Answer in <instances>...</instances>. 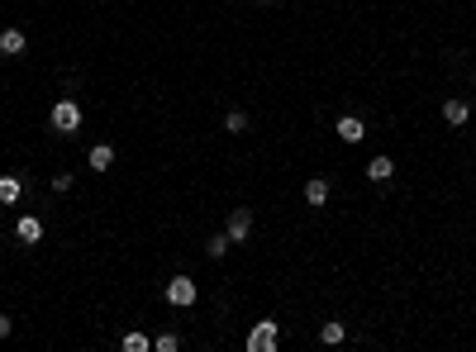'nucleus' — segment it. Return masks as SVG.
<instances>
[{"instance_id": "obj_1", "label": "nucleus", "mask_w": 476, "mask_h": 352, "mask_svg": "<svg viewBox=\"0 0 476 352\" xmlns=\"http://www.w3.org/2000/svg\"><path fill=\"white\" fill-rule=\"evenodd\" d=\"M48 124L58 128V133H77V128H81V105H77V100H58L53 114H48Z\"/></svg>"}, {"instance_id": "obj_2", "label": "nucleus", "mask_w": 476, "mask_h": 352, "mask_svg": "<svg viewBox=\"0 0 476 352\" xmlns=\"http://www.w3.org/2000/svg\"><path fill=\"white\" fill-rule=\"evenodd\" d=\"M162 295H167V304H176V309H186V304H195V295H200V286H195L190 276H172Z\"/></svg>"}, {"instance_id": "obj_3", "label": "nucleus", "mask_w": 476, "mask_h": 352, "mask_svg": "<svg viewBox=\"0 0 476 352\" xmlns=\"http://www.w3.org/2000/svg\"><path fill=\"white\" fill-rule=\"evenodd\" d=\"M276 338H281L276 319H262L253 334H248V352H271V348H276Z\"/></svg>"}, {"instance_id": "obj_4", "label": "nucleus", "mask_w": 476, "mask_h": 352, "mask_svg": "<svg viewBox=\"0 0 476 352\" xmlns=\"http://www.w3.org/2000/svg\"><path fill=\"white\" fill-rule=\"evenodd\" d=\"M224 233H229L234 243H248V233H253V209H248V205H238L234 214H229V224H224Z\"/></svg>"}, {"instance_id": "obj_5", "label": "nucleus", "mask_w": 476, "mask_h": 352, "mask_svg": "<svg viewBox=\"0 0 476 352\" xmlns=\"http://www.w3.org/2000/svg\"><path fill=\"white\" fill-rule=\"evenodd\" d=\"M333 133H338L343 143H362V138H367V124L357 119V114H343V119L333 124Z\"/></svg>"}, {"instance_id": "obj_6", "label": "nucleus", "mask_w": 476, "mask_h": 352, "mask_svg": "<svg viewBox=\"0 0 476 352\" xmlns=\"http://www.w3.org/2000/svg\"><path fill=\"white\" fill-rule=\"evenodd\" d=\"M329 191H333V186H329V181H324V176H310V181H305V205H329Z\"/></svg>"}, {"instance_id": "obj_7", "label": "nucleus", "mask_w": 476, "mask_h": 352, "mask_svg": "<svg viewBox=\"0 0 476 352\" xmlns=\"http://www.w3.org/2000/svg\"><path fill=\"white\" fill-rule=\"evenodd\" d=\"M15 238L24 243V248H29V243H38V238H43V224H38L33 214H24V219L15 224Z\"/></svg>"}, {"instance_id": "obj_8", "label": "nucleus", "mask_w": 476, "mask_h": 352, "mask_svg": "<svg viewBox=\"0 0 476 352\" xmlns=\"http://www.w3.org/2000/svg\"><path fill=\"white\" fill-rule=\"evenodd\" d=\"M24 48H29V43H24V33H19V29L0 33V53H5V57H24Z\"/></svg>"}, {"instance_id": "obj_9", "label": "nucleus", "mask_w": 476, "mask_h": 352, "mask_svg": "<svg viewBox=\"0 0 476 352\" xmlns=\"http://www.w3.org/2000/svg\"><path fill=\"white\" fill-rule=\"evenodd\" d=\"M443 119L453 128H462L467 119H472V105H467V100H448V105H443Z\"/></svg>"}, {"instance_id": "obj_10", "label": "nucleus", "mask_w": 476, "mask_h": 352, "mask_svg": "<svg viewBox=\"0 0 476 352\" xmlns=\"http://www.w3.org/2000/svg\"><path fill=\"white\" fill-rule=\"evenodd\" d=\"M19 195H24V181H19L15 172H10V176H0V205H15Z\"/></svg>"}, {"instance_id": "obj_11", "label": "nucleus", "mask_w": 476, "mask_h": 352, "mask_svg": "<svg viewBox=\"0 0 476 352\" xmlns=\"http://www.w3.org/2000/svg\"><path fill=\"white\" fill-rule=\"evenodd\" d=\"M86 162H91V172H110V167H114V148L110 143L91 148V158H86Z\"/></svg>"}, {"instance_id": "obj_12", "label": "nucleus", "mask_w": 476, "mask_h": 352, "mask_svg": "<svg viewBox=\"0 0 476 352\" xmlns=\"http://www.w3.org/2000/svg\"><path fill=\"white\" fill-rule=\"evenodd\" d=\"M391 172H396V162L391 158H372L367 162V176H372V181H391Z\"/></svg>"}, {"instance_id": "obj_13", "label": "nucleus", "mask_w": 476, "mask_h": 352, "mask_svg": "<svg viewBox=\"0 0 476 352\" xmlns=\"http://www.w3.org/2000/svg\"><path fill=\"white\" fill-rule=\"evenodd\" d=\"M229 248H234V238H229V233H215V238L205 243V253H210V257H224Z\"/></svg>"}, {"instance_id": "obj_14", "label": "nucleus", "mask_w": 476, "mask_h": 352, "mask_svg": "<svg viewBox=\"0 0 476 352\" xmlns=\"http://www.w3.org/2000/svg\"><path fill=\"white\" fill-rule=\"evenodd\" d=\"M343 334H348V329H343L338 319H329L324 329H319V338H324V343H343Z\"/></svg>"}, {"instance_id": "obj_15", "label": "nucleus", "mask_w": 476, "mask_h": 352, "mask_svg": "<svg viewBox=\"0 0 476 352\" xmlns=\"http://www.w3.org/2000/svg\"><path fill=\"white\" fill-rule=\"evenodd\" d=\"M224 128H229V133H243V128H248V114H243V110H229V114H224Z\"/></svg>"}, {"instance_id": "obj_16", "label": "nucleus", "mask_w": 476, "mask_h": 352, "mask_svg": "<svg viewBox=\"0 0 476 352\" xmlns=\"http://www.w3.org/2000/svg\"><path fill=\"white\" fill-rule=\"evenodd\" d=\"M148 348H153V343L143 334H124V352H148Z\"/></svg>"}, {"instance_id": "obj_17", "label": "nucleus", "mask_w": 476, "mask_h": 352, "mask_svg": "<svg viewBox=\"0 0 476 352\" xmlns=\"http://www.w3.org/2000/svg\"><path fill=\"white\" fill-rule=\"evenodd\" d=\"M153 348H158V352H176V348H181V338H176V334H162Z\"/></svg>"}, {"instance_id": "obj_18", "label": "nucleus", "mask_w": 476, "mask_h": 352, "mask_svg": "<svg viewBox=\"0 0 476 352\" xmlns=\"http://www.w3.org/2000/svg\"><path fill=\"white\" fill-rule=\"evenodd\" d=\"M0 338H10V314H0Z\"/></svg>"}, {"instance_id": "obj_19", "label": "nucleus", "mask_w": 476, "mask_h": 352, "mask_svg": "<svg viewBox=\"0 0 476 352\" xmlns=\"http://www.w3.org/2000/svg\"><path fill=\"white\" fill-rule=\"evenodd\" d=\"M262 5H267V0H262Z\"/></svg>"}]
</instances>
